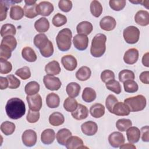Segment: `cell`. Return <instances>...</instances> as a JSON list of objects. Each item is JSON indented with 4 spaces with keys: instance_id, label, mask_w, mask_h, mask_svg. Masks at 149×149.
<instances>
[{
    "instance_id": "obj_47",
    "label": "cell",
    "mask_w": 149,
    "mask_h": 149,
    "mask_svg": "<svg viewBox=\"0 0 149 149\" xmlns=\"http://www.w3.org/2000/svg\"><path fill=\"white\" fill-rule=\"evenodd\" d=\"M15 74L22 80H27L31 77V72L28 66H23L15 72Z\"/></svg>"
},
{
    "instance_id": "obj_18",
    "label": "cell",
    "mask_w": 149,
    "mask_h": 149,
    "mask_svg": "<svg viewBox=\"0 0 149 149\" xmlns=\"http://www.w3.org/2000/svg\"><path fill=\"white\" fill-rule=\"evenodd\" d=\"M71 115L72 117L76 120H83L87 118L88 115V110L85 105L78 104L77 108L75 111L72 112Z\"/></svg>"
},
{
    "instance_id": "obj_59",
    "label": "cell",
    "mask_w": 149,
    "mask_h": 149,
    "mask_svg": "<svg viewBox=\"0 0 149 149\" xmlns=\"http://www.w3.org/2000/svg\"><path fill=\"white\" fill-rule=\"evenodd\" d=\"M140 81L144 83L148 84L149 83V72L148 71H144L141 73L139 76Z\"/></svg>"
},
{
    "instance_id": "obj_20",
    "label": "cell",
    "mask_w": 149,
    "mask_h": 149,
    "mask_svg": "<svg viewBox=\"0 0 149 149\" xmlns=\"http://www.w3.org/2000/svg\"><path fill=\"white\" fill-rule=\"evenodd\" d=\"M65 146L68 149H77L85 148L82 139L79 137L76 136H70L68 139Z\"/></svg>"
},
{
    "instance_id": "obj_22",
    "label": "cell",
    "mask_w": 149,
    "mask_h": 149,
    "mask_svg": "<svg viewBox=\"0 0 149 149\" xmlns=\"http://www.w3.org/2000/svg\"><path fill=\"white\" fill-rule=\"evenodd\" d=\"M72 132L68 129L63 128L58 130L56 134V138L58 143L62 145L65 146L68 139L72 136Z\"/></svg>"
},
{
    "instance_id": "obj_63",
    "label": "cell",
    "mask_w": 149,
    "mask_h": 149,
    "mask_svg": "<svg viewBox=\"0 0 149 149\" xmlns=\"http://www.w3.org/2000/svg\"><path fill=\"white\" fill-rule=\"evenodd\" d=\"M24 2L26 5H34L36 3V1H33V0H26L24 1Z\"/></svg>"
},
{
    "instance_id": "obj_1",
    "label": "cell",
    "mask_w": 149,
    "mask_h": 149,
    "mask_svg": "<svg viewBox=\"0 0 149 149\" xmlns=\"http://www.w3.org/2000/svg\"><path fill=\"white\" fill-rule=\"evenodd\" d=\"M6 115L12 119L21 118L26 113V105L23 101L19 98L9 99L6 104Z\"/></svg>"
},
{
    "instance_id": "obj_28",
    "label": "cell",
    "mask_w": 149,
    "mask_h": 149,
    "mask_svg": "<svg viewBox=\"0 0 149 149\" xmlns=\"http://www.w3.org/2000/svg\"><path fill=\"white\" fill-rule=\"evenodd\" d=\"M48 120L52 126H58L64 123L65 118L63 114L61 112H55L49 115Z\"/></svg>"
},
{
    "instance_id": "obj_42",
    "label": "cell",
    "mask_w": 149,
    "mask_h": 149,
    "mask_svg": "<svg viewBox=\"0 0 149 149\" xmlns=\"http://www.w3.org/2000/svg\"><path fill=\"white\" fill-rule=\"evenodd\" d=\"M105 86L108 90L115 93L116 94H119L122 91L120 83L115 79L107 81L105 84Z\"/></svg>"
},
{
    "instance_id": "obj_16",
    "label": "cell",
    "mask_w": 149,
    "mask_h": 149,
    "mask_svg": "<svg viewBox=\"0 0 149 149\" xmlns=\"http://www.w3.org/2000/svg\"><path fill=\"white\" fill-rule=\"evenodd\" d=\"M140 130L135 126H130L126 130V136L128 141L134 144L137 143L140 138Z\"/></svg>"
},
{
    "instance_id": "obj_12",
    "label": "cell",
    "mask_w": 149,
    "mask_h": 149,
    "mask_svg": "<svg viewBox=\"0 0 149 149\" xmlns=\"http://www.w3.org/2000/svg\"><path fill=\"white\" fill-rule=\"evenodd\" d=\"M61 63L63 68L68 71L74 70L77 66V62L76 58L72 55H66L62 56Z\"/></svg>"
},
{
    "instance_id": "obj_37",
    "label": "cell",
    "mask_w": 149,
    "mask_h": 149,
    "mask_svg": "<svg viewBox=\"0 0 149 149\" xmlns=\"http://www.w3.org/2000/svg\"><path fill=\"white\" fill-rule=\"evenodd\" d=\"M90 12L91 14L95 17H98L101 16L102 12V6L100 2L98 1H93L90 3Z\"/></svg>"
},
{
    "instance_id": "obj_24",
    "label": "cell",
    "mask_w": 149,
    "mask_h": 149,
    "mask_svg": "<svg viewBox=\"0 0 149 149\" xmlns=\"http://www.w3.org/2000/svg\"><path fill=\"white\" fill-rule=\"evenodd\" d=\"M93 27L92 24L88 21H83L79 23L76 27V30L78 34L88 35L93 31Z\"/></svg>"
},
{
    "instance_id": "obj_62",
    "label": "cell",
    "mask_w": 149,
    "mask_h": 149,
    "mask_svg": "<svg viewBox=\"0 0 149 149\" xmlns=\"http://www.w3.org/2000/svg\"><path fill=\"white\" fill-rule=\"evenodd\" d=\"M120 148H133V149H135L136 147L135 146H134L132 143H126V144H122L120 147Z\"/></svg>"
},
{
    "instance_id": "obj_29",
    "label": "cell",
    "mask_w": 149,
    "mask_h": 149,
    "mask_svg": "<svg viewBox=\"0 0 149 149\" xmlns=\"http://www.w3.org/2000/svg\"><path fill=\"white\" fill-rule=\"evenodd\" d=\"M81 87L79 84L76 82H71L69 83L66 87L67 94L70 97L75 98L77 97L80 93Z\"/></svg>"
},
{
    "instance_id": "obj_2",
    "label": "cell",
    "mask_w": 149,
    "mask_h": 149,
    "mask_svg": "<svg viewBox=\"0 0 149 149\" xmlns=\"http://www.w3.org/2000/svg\"><path fill=\"white\" fill-rule=\"evenodd\" d=\"M107 37L102 33L97 34L92 40L90 53L95 58L102 56L106 50Z\"/></svg>"
},
{
    "instance_id": "obj_52",
    "label": "cell",
    "mask_w": 149,
    "mask_h": 149,
    "mask_svg": "<svg viewBox=\"0 0 149 149\" xmlns=\"http://www.w3.org/2000/svg\"><path fill=\"white\" fill-rule=\"evenodd\" d=\"M40 116V115L39 111H34L29 109L26 116V119L28 122L34 123L39 120Z\"/></svg>"
},
{
    "instance_id": "obj_14",
    "label": "cell",
    "mask_w": 149,
    "mask_h": 149,
    "mask_svg": "<svg viewBox=\"0 0 149 149\" xmlns=\"http://www.w3.org/2000/svg\"><path fill=\"white\" fill-rule=\"evenodd\" d=\"M138 59L139 51L135 48H130L125 52L123 61L126 64L133 65L137 61Z\"/></svg>"
},
{
    "instance_id": "obj_7",
    "label": "cell",
    "mask_w": 149,
    "mask_h": 149,
    "mask_svg": "<svg viewBox=\"0 0 149 149\" xmlns=\"http://www.w3.org/2000/svg\"><path fill=\"white\" fill-rule=\"evenodd\" d=\"M22 140L24 146L29 147H33L36 144L37 142V133L32 129H27L22 134Z\"/></svg>"
},
{
    "instance_id": "obj_50",
    "label": "cell",
    "mask_w": 149,
    "mask_h": 149,
    "mask_svg": "<svg viewBox=\"0 0 149 149\" xmlns=\"http://www.w3.org/2000/svg\"><path fill=\"white\" fill-rule=\"evenodd\" d=\"M41 54L45 58H49L54 53V46L52 42L49 40L47 46L41 50H40Z\"/></svg>"
},
{
    "instance_id": "obj_45",
    "label": "cell",
    "mask_w": 149,
    "mask_h": 149,
    "mask_svg": "<svg viewBox=\"0 0 149 149\" xmlns=\"http://www.w3.org/2000/svg\"><path fill=\"white\" fill-rule=\"evenodd\" d=\"M118 77L119 81L123 83L127 80H134L135 75L133 71L128 69H123L119 73Z\"/></svg>"
},
{
    "instance_id": "obj_32",
    "label": "cell",
    "mask_w": 149,
    "mask_h": 149,
    "mask_svg": "<svg viewBox=\"0 0 149 149\" xmlns=\"http://www.w3.org/2000/svg\"><path fill=\"white\" fill-rule=\"evenodd\" d=\"M46 104L50 108H56L58 107L60 104L59 95L54 93L48 94L46 97Z\"/></svg>"
},
{
    "instance_id": "obj_23",
    "label": "cell",
    "mask_w": 149,
    "mask_h": 149,
    "mask_svg": "<svg viewBox=\"0 0 149 149\" xmlns=\"http://www.w3.org/2000/svg\"><path fill=\"white\" fill-rule=\"evenodd\" d=\"M61 69L59 63L56 61H52L48 63L45 66V72L49 75L54 76L59 74Z\"/></svg>"
},
{
    "instance_id": "obj_6",
    "label": "cell",
    "mask_w": 149,
    "mask_h": 149,
    "mask_svg": "<svg viewBox=\"0 0 149 149\" xmlns=\"http://www.w3.org/2000/svg\"><path fill=\"white\" fill-rule=\"evenodd\" d=\"M43 83L45 87L51 91L58 90L62 86V83L58 77L49 74L44 76Z\"/></svg>"
},
{
    "instance_id": "obj_60",
    "label": "cell",
    "mask_w": 149,
    "mask_h": 149,
    "mask_svg": "<svg viewBox=\"0 0 149 149\" xmlns=\"http://www.w3.org/2000/svg\"><path fill=\"white\" fill-rule=\"evenodd\" d=\"M8 87H9V81L7 77H0V88L1 90L6 89Z\"/></svg>"
},
{
    "instance_id": "obj_48",
    "label": "cell",
    "mask_w": 149,
    "mask_h": 149,
    "mask_svg": "<svg viewBox=\"0 0 149 149\" xmlns=\"http://www.w3.org/2000/svg\"><path fill=\"white\" fill-rule=\"evenodd\" d=\"M126 1L125 0H119V1H115L111 0L109 1V4L110 8L115 11H119L122 10L125 5H126Z\"/></svg>"
},
{
    "instance_id": "obj_40",
    "label": "cell",
    "mask_w": 149,
    "mask_h": 149,
    "mask_svg": "<svg viewBox=\"0 0 149 149\" xmlns=\"http://www.w3.org/2000/svg\"><path fill=\"white\" fill-rule=\"evenodd\" d=\"M15 125L9 121H5L1 125V132L6 136L11 135L15 130Z\"/></svg>"
},
{
    "instance_id": "obj_26",
    "label": "cell",
    "mask_w": 149,
    "mask_h": 149,
    "mask_svg": "<svg viewBox=\"0 0 149 149\" xmlns=\"http://www.w3.org/2000/svg\"><path fill=\"white\" fill-rule=\"evenodd\" d=\"M34 28L39 33H44L48 30L49 28V23L45 17H41L34 23Z\"/></svg>"
},
{
    "instance_id": "obj_13",
    "label": "cell",
    "mask_w": 149,
    "mask_h": 149,
    "mask_svg": "<svg viewBox=\"0 0 149 149\" xmlns=\"http://www.w3.org/2000/svg\"><path fill=\"white\" fill-rule=\"evenodd\" d=\"M81 130L83 134L87 136H93L94 135L98 130L97 124L92 121L89 120L83 123L81 125Z\"/></svg>"
},
{
    "instance_id": "obj_8",
    "label": "cell",
    "mask_w": 149,
    "mask_h": 149,
    "mask_svg": "<svg viewBox=\"0 0 149 149\" xmlns=\"http://www.w3.org/2000/svg\"><path fill=\"white\" fill-rule=\"evenodd\" d=\"M26 100L30 109L34 111H39L41 109L42 105V98L38 93L32 95H27Z\"/></svg>"
},
{
    "instance_id": "obj_9",
    "label": "cell",
    "mask_w": 149,
    "mask_h": 149,
    "mask_svg": "<svg viewBox=\"0 0 149 149\" xmlns=\"http://www.w3.org/2000/svg\"><path fill=\"white\" fill-rule=\"evenodd\" d=\"M73 42L74 47L79 51L87 49L88 45V38L84 34H77L73 37Z\"/></svg>"
},
{
    "instance_id": "obj_51",
    "label": "cell",
    "mask_w": 149,
    "mask_h": 149,
    "mask_svg": "<svg viewBox=\"0 0 149 149\" xmlns=\"http://www.w3.org/2000/svg\"><path fill=\"white\" fill-rule=\"evenodd\" d=\"M9 81V88L10 89H16L20 85V81L13 74H8L6 76Z\"/></svg>"
},
{
    "instance_id": "obj_41",
    "label": "cell",
    "mask_w": 149,
    "mask_h": 149,
    "mask_svg": "<svg viewBox=\"0 0 149 149\" xmlns=\"http://www.w3.org/2000/svg\"><path fill=\"white\" fill-rule=\"evenodd\" d=\"M1 45L8 47L12 51H13L17 46V41L13 36H9L2 38Z\"/></svg>"
},
{
    "instance_id": "obj_11",
    "label": "cell",
    "mask_w": 149,
    "mask_h": 149,
    "mask_svg": "<svg viewBox=\"0 0 149 149\" xmlns=\"http://www.w3.org/2000/svg\"><path fill=\"white\" fill-rule=\"evenodd\" d=\"M108 141L112 147L118 148L124 143L125 139L123 134L120 132H113L109 135Z\"/></svg>"
},
{
    "instance_id": "obj_10",
    "label": "cell",
    "mask_w": 149,
    "mask_h": 149,
    "mask_svg": "<svg viewBox=\"0 0 149 149\" xmlns=\"http://www.w3.org/2000/svg\"><path fill=\"white\" fill-rule=\"evenodd\" d=\"M36 9L38 15L48 16L54 11V8L52 3L48 1H42L37 4Z\"/></svg>"
},
{
    "instance_id": "obj_58",
    "label": "cell",
    "mask_w": 149,
    "mask_h": 149,
    "mask_svg": "<svg viewBox=\"0 0 149 149\" xmlns=\"http://www.w3.org/2000/svg\"><path fill=\"white\" fill-rule=\"evenodd\" d=\"M140 133H141V139L144 142L149 141V127L148 126H145L142 127L140 130Z\"/></svg>"
},
{
    "instance_id": "obj_30",
    "label": "cell",
    "mask_w": 149,
    "mask_h": 149,
    "mask_svg": "<svg viewBox=\"0 0 149 149\" xmlns=\"http://www.w3.org/2000/svg\"><path fill=\"white\" fill-rule=\"evenodd\" d=\"M91 71L90 69L86 66H81L76 73V77L80 81H86L91 76Z\"/></svg>"
},
{
    "instance_id": "obj_25",
    "label": "cell",
    "mask_w": 149,
    "mask_h": 149,
    "mask_svg": "<svg viewBox=\"0 0 149 149\" xmlns=\"http://www.w3.org/2000/svg\"><path fill=\"white\" fill-rule=\"evenodd\" d=\"M49 40L47 36L44 33H40L37 34L34 38V44L40 50L44 48L48 44Z\"/></svg>"
},
{
    "instance_id": "obj_49",
    "label": "cell",
    "mask_w": 149,
    "mask_h": 149,
    "mask_svg": "<svg viewBox=\"0 0 149 149\" xmlns=\"http://www.w3.org/2000/svg\"><path fill=\"white\" fill-rule=\"evenodd\" d=\"M1 62V69L0 73L1 74H8L11 72L12 69V63L3 59L0 58Z\"/></svg>"
},
{
    "instance_id": "obj_54",
    "label": "cell",
    "mask_w": 149,
    "mask_h": 149,
    "mask_svg": "<svg viewBox=\"0 0 149 149\" xmlns=\"http://www.w3.org/2000/svg\"><path fill=\"white\" fill-rule=\"evenodd\" d=\"M58 7L62 11L68 12L72 8V2L69 0H61L58 2Z\"/></svg>"
},
{
    "instance_id": "obj_38",
    "label": "cell",
    "mask_w": 149,
    "mask_h": 149,
    "mask_svg": "<svg viewBox=\"0 0 149 149\" xmlns=\"http://www.w3.org/2000/svg\"><path fill=\"white\" fill-rule=\"evenodd\" d=\"M37 3L34 5H25L23 8L24 16L29 19H33L37 16L38 14L37 12Z\"/></svg>"
},
{
    "instance_id": "obj_27",
    "label": "cell",
    "mask_w": 149,
    "mask_h": 149,
    "mask_svg": "<svg viewBox=\"0 0 149 149\" xmlns=\"http://www.w3.org/2000/svg\"><path fill=\"white\" fill-rule=\"evenodd\" d=\"M91 115L95 118H100L104 116L105 113L104 106L100 103H95L91 106L90 108Z\"/></svg>"
},
{
    "instance_id": "obj_34",
    "label": "cell",
    "mask_w": 149,
    "mask_h": 149,
    "mask_svg": "<svg viewBox=\"0 0 149 149\" xmlns=\"http://www.w3.org/2000/svg\"><path fill=\"white\" fill-rule=\"evenodd\" d=\"M24 15V9L19 5H13L10 9V17L15 20L21 19Z\"/></svg>"
},
{
    "instance_id": "obj_17",
    "label": "cell",
    "mask_w": 149,
    "mask_h": 149,
    "mask_svg": "<svg viewBox=\"0 0 149 149\" xmlns=\"http://www.w3.org/2000/svg\"><path fill=\"white\" fill-rule=\"evenodd\" d=\"M135 22L141 26H146L149 24V13L144 10H139L134 16Z\"/></svg>"
},
{
    "instance_id": "obj_57",
    "label": "cell",
    "mask_w": 149,
    "mask_h": 149,
    "mask_svg": "<svg viewBox=\"0 0 149 149\" xmlns=\"http://www.w3.org/2000/svg\"><path fill=\"white\" fill-rule=\"evenodd\" d=\"M8 7L5 4L4 1H0V21H3L6 19L7 16Z\"/></svg>"
},
{
    "instance_id": "obj_55",
    "label": "cell",
    "mask_w": 149,
    "mask_h": 149,
    "mask_svg": "<svg viewBox=\"0 0 149 149\" xmlns=\"http://www.w3.org/2000/svg\"><path fill=\"white\" fill-rule=\"evenodd\" d=\"M101 79L102 82L107 83L111 80L115 79V74L111 70H104L101 74Z\"/></svg>"
},
{
    "instance_id": "obj_36",
    "label": "cell",
    "mask_w": 149,
    "mask_h": 149,
    "mask_svg": "<svg viewBox=\"0 0 149 149\" xmlns=\"http://www.w3.org/2000/svg\"><path fill=\"white\" fill-rule=\"evenodd\" d=\"M1 36L3 38L9 36H15L16 33V27L12 24L7 23L3 24L1 29Z\"/></svg>"
},
{
    "instance_id": "obj_39",
    "label": "cell",
    "mask_w": 149,
    "mask_h": 149,
    "mask_svg": "<svg viewBox=\"0 0 149 149\" xmlns=\"http://www.w3.org/2000/svg\"><path fill=\"white\" fill-rule=\"evenodd\" d=\"M78 105L77 101L72 97H68L65 99L63 102L64 109L69 112H72L76 110Z\"/></svg>"
},
{
    "instance_id": "obj_4",
    "label": "cell",
    "mask_w": 149,
    "mask_h": 149,
    "mask_svg": "<svg viewBox=\"0 0 149 149\" xmlns=\"http://www.w3.org/2000/svg\"><path fill=\"white\" fill-rule=\"evenodd\" d=\"M124 103L127 105L130 112H139L145 108L147 101L144 95H137L126 98Z\"/></svg>"
},
{
    "instance_id": "obj_53",
    "label": "cell",
    "mask_w": 149,
    "mask_h": 149,
    "mask_svg": "<svg viewBox=\"0 0 149 149\" xmlns=\"http://www.w3.org/2000/svg\"><path fill=\"white\" fill-rule=\"evenodd\" d=\"M118 102V99L116 98V97L112 94H109L106 98L105 100V105L108 110L109 112H112V108L114 106V105Z\"/></svg>"
},
{
    "instance_id": "obj_46",
    "label": "cell",
    "mask_w": 149,
    "mask_h": 149,
    "mask_svg": "<svg viewBox=\"0 0 149 149\" xmlns=\"http://www.w3.org/2000/svg\"><path fill=\"white\" fill-rule=\"evenodd\" d=\"M66 22H67L66 17L60 13H58L55 15H54L52 20V23L53 25L57 27L63 26L66 23Z\"/></svg>"
},
{
    "instance_id": "obj_21",
    "label": "cell",
    "mask_w": 149,
    "mask_h": 149,
    "mask_svg": "<svg viewBox=\"0 0 149 149\" xmlns=\"http://www.w3.org/2000/svg\"><path fill=\"white\" fill-rule=\"evenodd\" d=\"M55 139V133L52 129H47L41 133V141L44 144H51L54 142Z\"/></svg>"
},
{
    "instance_id": "obj_3",
    "label": "cell",
    "mask_w": 149,
    "mask_h": 149,
    "mask_svg": "<svg viewBox=\"0 0 149 149\" xmlns=\"http://www.w3.org/2000/svg\"><path fill=\"white\" fill-rule=\"evenodd\" d=\"M72 33L69 29L65 28L59 31L56 37V42L58 49L61 51H67L72 44Z\"/></svg>"
},
{
    "instance_id": "obj_56",
    "label": "cell",
    "mask_w": 149,
    "mask_h": 149,
    "mask_svg": "<svg viewBox=\"0 0 149 149\" xmlns=\"http://www.w3.org/2000/svg\"><path fill=\"white\" fill-rule=\"evenodd\" d=\"M12 55V51L7 47L1 45L0 46V56L1 59L7 60L9 59Z\"/></svg>"
},
{
    "instance_id": "obj_31",
    "label": "cell",
    "mask_w": 149,
    "mask_h": 149,
    "mask_svg": "<svg viewBox=\"0 0 149 149\" xmlns=\"http://www.w3.org/2000/svg\"><path fill=\"white\" fill-rule=\"evenodd\" d=\"M22 55L23 59L29 62H34L37 60V55L35 51L30 47H25L22 49Z\"/></svg>"
},
{
    "instance_id": "obj_33",
    "label": "cell",
    "mask_w": 149,
    "mask_h": 149,
    "mask_svg": "<svg viewBox=\"0 0 149 149\" xmlns=\"http://www.w3.org/2000/svg\"><path fill=\"white\" fill-rule=\"evenodd\" d=\"M97 94L95 91L91 87L84 88L82 93V99L86 102H91L96 98Z\"/></svg>"
},
{
    "instance_id": "obj_44",
    "label": "cell",
    "mask_w": 149,
    "mask_h": 149,
    "mask_svg": "<svg viewBox=\"0 0 149 149\" xmlns=\"http://www.w3.org/2000/svg\"><path fill=\"white\" fill-rule=\"evenodd\" d=\"M124 90L126 93H133L136 92L139 89L137 83L133 80H127L123 82Z\"/></svg>"
},
{
    "instance_id": "obj_15",
    "label": "cell",
    "mask_w": 149,
    "mask_h": 149,
    "mask_svg": "<svg viewBox=\"0 0 149 149\" xmlns=\"http://www.w3.org/2000/svg\"><path fill=\"white\" fill-rule=\"evenodd\" d=\"M116 25V22L115 19L111 16H106L104 17L100 22V27L107 31H111L113 30Z\"/></svg>"
},
{
    "instance_id": "obj_35",
    "label": "cell",
    "mask_w": 149,
    "mask_h": 149,
    "mask_svg": "<svg viewBox=\"0 0 149 149\" xmlns=\"http://www.w3.org/2000/svg\"><path fill=\"white\" fill-rule=\"evenodd\" d=\"M40 90V84L36 81L29 82L24 87V91L27 95L36 94Z\"/></svg>"
},
{
    "instance_id": "obj_19",
    "label": "cell",
    "mask_w": 149,
    "mask_h": 149,
    "mask_svg": "<svg viewBox=\"0 0 149 149\" xmlns=\"http://www.w3.org/2000/svg\"><path fill=\"white\" fill-rule=\"evenodd\" d=\"M130 111L126 104L122 102H117L112 108V112L117 116H127Z\"/></svg>"
},
{
    "instance_id": "obj_5",
    "label": "cell",
    "mask_w": 149,
    "mask_h": 149,
    "mask_svg": "<svg viewBox=\"0 0 149 149\" xmlns=\"http://www.w3.org/2000/svg\"><path fill=\"white\" fill-rule=\"evenodd\" d=\"M123 36L127 43L130 44H136L139 40L140 30L136 26H128L124 29Z\"/></svg>"
},
{
    "instance_id": "obj_43",
    "label": "cell",
    "mask_w": 149,
    "mask_h": 149,
    "mask_svg": "<svg viewBox=\"0 0 149 149\" xmlns=\"http://www.w3.org/2000/svg\"><path fill=\"white\" fill-rule=\"evenodd\" d=\"M132 125V122L129 119H119L116 122V127L120 132H125Z\"/></svg>"
},
{
    "instance_id": "obj_61",
    "label": "cell",
    "mask_w": 149,
    "mask_h": 149,
    "mask_svg": "<svg viewBox=\"0 0 149 149\" xmlns=\"http://www.w3.org/2000/svg\"><path fill=\"white\" fill-rule=\"evenodd\" d=\"M142 63L144 66H145L147 68L149 66V64H148V52H146L143 56Z\"/></svg>"
}]
</instances>
